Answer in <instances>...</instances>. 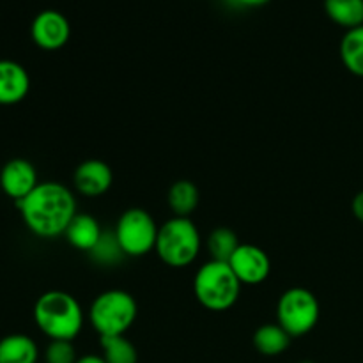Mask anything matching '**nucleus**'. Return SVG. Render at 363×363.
I'll list each match as a JSON object with an SVG mask.
<instances>
[{
  "label": "nucleus",
  "instance_id": "nucleus-1",
  "mask_svg": "<svg viewBox=\"0 0 363 363\" xmlns=\"http://www.w3.org/2000/svg\"><path fill=\"white\" fill-rule=\"evenodd\" d=\"M25 227L38 238L62 236L77 216L73 191L57 181H41L23 201L16 202Z\"/></svg>",
  "mask_w": 363,
  "mask_h": 363
},
{
  "label": "nucleus",
  "instance_id": "nucleus-2",
  "mask_svg": "<svg viewBox=\"0 0 363 363\" xmlns=\"http://www.w3.org/2000/svg\"><path fill=\"white\" fill-rule=\"evenodd\" d=\"M84 311L73 294L46 291L34 303V323L50 340L73 342L84 328Z\"/></svg>",
  "mask_w": 363,
  "mask_h": 363
},
{
  "label": "nucleus",
  "instance_id": "nucleus-3",
  "mask_svg": "<svg viewBox=\"0 0 363 363\" xmlns=\"http://www.w3.org/2000/svg\"><path fill=\"white\" fill-rule=\"evenodd\" d=\"M243 284L229 262L211 261L197 269L194 277V294L199 303L211 312H225L240 300Z\"/></svg>",
  "mask_w": 363,
  "mask_h": 363
},
{
  "label": "nucleus",
  "instance_id": "nucleus-4",
  "mask_svg": "<svg viewBox=\"0 0 363 363\" xmlns=\"http://www.w3.org/2000/svg\"><path fill=\"white\" fill-rule=\"evenodd\" d=\"M202 238L191 218L172 216L163 222L156 240V254L170 268H186L197 261Z\"/></svg>",
  "mask_w": 363,
  "mask_h": 363
},
{
  "label": "nucleus",
  "instance_id": "nucleus-5",
  "mask_svg": "<svg viewBox=\"0 0 363 363\" xmlns=\"http://www.w3.org/2000/svg\"><path fill=\"white\" fill-rule=\"evenodd\" d=\"M137 314V301L128 291L108 289L92 300L89 307V323L99 337L126 335Z\"/></svg>",
  "mask_w": 363,
  "mask_h": 363
},
{
  "label": "nucleus",
  "instance_id": "nucleus-6",
  "mask_svg": "<svg viewBox=\"0 0 363 363\" xmlns=\"http://www.w3.org/2000/svg\"><path fill=\"white\" fill-rule=\"evenodd\" d=\"M319 315L321 308L312 291L305 287H291L280 294L277 303V323L293 339L311 333L318 325Z\"/></svg>",
  "mask_w": 363,
  "mask_h": 363
},
{
  "label": "nucleus",
  "instance_id": "nucleus-7",
  "mask_svg": "<svg viewBox=\"0 0 363 363\" xmlns=\"http://www.w3.org/2000/svg\"><path fill=\"white\" fill-rule=\"evenodd\" d=\"M160 225L151 213L142 208L126 209L116 223L117 241L128 257H142L155 250Z\"/></svg>",
  "mask_w": 363,
  "mask_h": 363
},
{
  "label": "nucleus",
  "instance_id": "nucleus-8",
  "mask_svg": "<svg viewBox=\"0 0 363 363\" xmlns=\"http://www.w3.org/2000/svg\"><path fill=\"white\" fill-rule=\"evenodd\" d=\"M32 41L38 48L46 52H55L67 45L71 38L69 20L55 9H45L32 20Z\"/></svg>",
  "mask_w": 363,
  "mask_h": 363
},
{
  "label": "nucleus",
  "instance_id": "nucleus-9",
  "mask_svg": "<svg viewBox=\"0 0 363 363\" xmlns=\"http://www.w3.org/2000/svg\"><path fill=\"white\" fill-rule=\"evenodd\" d=\"M229 266L243 286H259L272 273L269 255L261 247L250 243H241L238 247L230 257Z\"/></svg>",
  "mask_w": 363,
  "mask_h": 363
},
{
  "label": "nucleus",
  "instance_id": "nucleus-10",
  "mask_svg": "<svg viewBox=\"0 0 363 363\" xmlns=\"http://www.w3.org/2000/svg\"><path fill=\"white\" fill-rule=\"evenodd\" d=\"M38 184V170L25 158L9 160L0 170V188L14 202L23 201Z\"/></svg>",
  "mask_w": 363,
  "mask_h": 363
},
{
  "label": "nucleus",
  "instance_id": "nucleus-11",
  "mask_svg": "<svg viewBox=\"0 0 363 363\" xmlns=\"http://www.w3.org/2000/svg\"><path fill=\"white\" fill-rule=\"evenodd\" d=\"M73 183L78 194L84 197H101L112 188L113 172L103 160H85L74 170Z\"/></svg>",
  "mask_w": 363,
  "mask_h": 363
},
{
  "label": "nucleus",
  "instance_id": "nucleus-12",
  "mask_svg": "<svg viewBox=\"0 0 363 363\" xmlns=\"http://www.w3.org/2000/svg\"><path fill=\"white\" fill-rule=\"evenodd\" d=\"M30 91L28 71L16 60H0V105H18Z\"/></svg>",
  "mask_w": 363,
  "mask_h": 363
},
{
  "label": "nucleus",
  "instance_id": "nucleus-13",
  "mask_svg": "<svg viewBox=\"0 0 363 363\" xmlns=\"http://www.w3.org/2000/svg\"><path fill=\"white\" fill-rule=\"evenodd\" d=\"M103 233L105 230L101 229V225H99V222L94 216L85 215V213H77V216L71 220L64 236H66L67 243L73 248L91 254L96 245L99 243V240H101Z\"/></svg>",
  "mask_w": 363,
  "mask_h": 363
},
{
  "label": "nucleus",
  "instance_id": "nucleus-14",
  "mask_svg": "<svg viewBox=\"0 0 363 363\" xmlns=\"http://www.w3.org/2000/svg\"><path fill=\"white\" fill-rule=\"evenodd\" d=\"M0 363H39V347L25 333H11L0 339Z\"/></svg>",
  "mask_w": 363,
  "mask_h": 363
},
{
  "label": "nucleus",
  "instance_id": "nucleus-15",
  "mask_svg": "<svg viewBox=\"0 0 363 363\" xmlns=\"http://www.w3.org/2000/svg\"><path fill=\"white\" fill-rule=\"evenodd\" d=\"M201 202V191L197 184L190 179H179L172 183L167 194V204L172 209L174 216L190 218Z\"/></svg>",
  "mask_w": 363,
  "mask_h": 363
},
{
  "label": "nucleus",
  "instance_id": "nucleus-16",
  "mask_svg": "<svg viewBox=\"0 0 363 363\" xmlns=\"http://www.w3.org/2000/svg\"><path fill=\"white\" fill-rule=\"evenodd\" d=\"M293 337L279 325V323H268L255 330L254 347L262 357H279L286 353L291 346Z\"/></svg>",
  "mask_w": 363,
  "mask_h": 363
},
{
  "label": "nucleus",
  "instance_id": "nucleus-17",
  "mask_svg": "<svg viewBox=\"0 0 363 363\" xmlns=\"http://www.w3.org/2000/svg\"><path fill=\"white\" fill-rule=\"evenodd\" d=\"M325 13L333 23L351 30L363 25V0H325Z\"/></svg>",
  "mask_w": 363,
  "mask_h": 363
},
{
  "label": "nucleus",
  "instance_id": "nucleus-18",
  "mask_svg": "<svg viewBox=\"0 0 363 363\" xmlns=\"http://www.w3.org/2000/svg\"><path fill=\"white\" fill-rule=\"evenodd\" d=\"M340 60L354 77L363 78V25L346 30L340 41Z\"/></svg>",
  "mask_w": 363,
  "mask_h": 363
},
{
  "label": "nucleus",
  "instance_id": "nucleus-19",
  "mask_svg": "<svg viewBox=\"0 0 363 363\" xmlns=\"http://www.w3.org/2000/svg\"><path fill=\"white\" fill-rule=\"evenodd\" d=\"M240 245L236 233L229 227H216L206 238V248H208L211 261L229 262Z\"/></svg>",
  "mask_w": 363,
  "mask_h": 363
},
{
  "label": "nucleus",
  "instance_id": "nucleus-20",
  "mask_svg": "<svg viewBox=\"0 0 363 363\" xmlns=\"http://www.w3.org/2000/svg\"><path fill=\"white\" fill-rule=\"evenodd\" d=\"M103 360L106 363H138V351L126 335L99 337Z\"/></svg>",
  "mask_w": 363,
  "mask_h": 363
},
{
  "label": "nucleus",
  "instance_id": "nucleus-21",
  "mask_svg": "<svg viewBox=\"0 0 363 363\" xmlns=\"http://www.w3.org/2000/svg\"><path fill=\"white\" fill-rule=\"evenodd\" d=\"M91 257L99 264H117L124 257V252L117 241L116 234H110L105 230L99 243L91 252Z\"/></svg>",
  "mask_w": 363,
  "mask_h": 363
},
{
  "label": "nucleus",
  "instance_id": "nucleus-22",
  "mask_svg": "<svg viewBox=\"0 0 363 363\" xmlns=\"http://www.w3.org/2000/svg\"><path fill=\"white\" fill-rule=\"evenodd\" d=\"M77 350L69 340H50L45 351V363H77Z\"/></svg>",
  "mask_w": 363,
  "mask_h": 363
},
{
  "label": "nucleus",
  "instance_id": "nucleus-23",
  "mask_svg": "<svg viewBox=\"0 0 363 363\" xmlns=\"http://www.w3.org/2000/svg\"><path fill=\"white\" fill-rule=\"evenodd\" d=\"M351 211H353L354 218L363 223V190L358 191V194L353 197V202H351Z\"/></svg>",
  "mask_w": 363,
  "mask_h": 363
},
{
  "label": "nucleus",
  "instance_id": "nucleus-24",
  "mask_svg": "<svg viewBox=\"0 0 363 363\" xmlns=\"http://www.w3.org/2000/svg\"><path fill=\"white\" fill-rule=\"evenodd\" d=\"M233 2L243 7H262L272 2V0H233Z\"/></svg>",
  "mask_w": 363,
  "mask_h": 363
},
{
  "label": "nucleus",
  "instance_id": "nucleus-25",
  "mask_svg": "<svg viewBox=\"0 0 363 363\" xmlns=\"http://www.w3.org/2000/svg\"><path fill=\"white\" fill-rule=\"evenodd\" d=\"M77 363H106L103 360V357H98V354H85V357H80Z\"/></svg>",
  "mask_w": 363,
  "mask_h": 363
},
{
  "label": "nucleus",
  "instance_id": "nucleus-26",
  "mask_svg": "<svg viewBox=\"0 0 363 363\" xmlns=\"http://www.w3.org/2000/svg\"><path fill=\"white\" fill-rule=\"evenodd\" d=\"M300 363H315V362H311V360H303V362H300Z\"/></svg>",
  "mask_w": 363,
  "mask_h": 363
}]
</instances>
